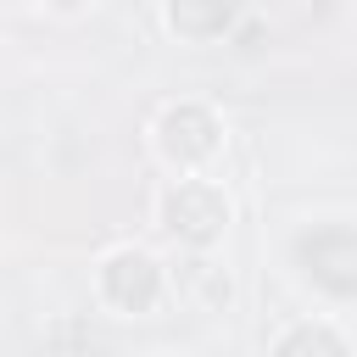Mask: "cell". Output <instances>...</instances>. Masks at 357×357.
Masks as SVG:
<instances>
[{"instance_id": "cell-1", "label": "cell", "mask_w": 357, "mask_h": 357, "mask_svg": "<svg viewBox=\"0 0 357 357\" xmlns=\"http://www.w3.org/2000/svg\"><path fill=\"white\" fill-rule=\"evenodd\" d=\"M95 290H100V301H106L112 312L145 318V312H156L162 296H167V268H162L145 245H117V251L100 257Z\"/></svg>"}, {"instance_id": "cell-2", "label": "cell", "mask_w": 357, "mask_h": 357, "mask_svg": "<svg viewBox=\"0 0 357 357\" xmlns=\"http://www.w3.org/2000/svg\"><path fill=\"white\" fill-rule=\"evenodd\" d=\"M162 229H167L173 240L206 251V245L223 240V229H229V195H223L212 178L184 173V178H173V184L162 190Z\"/></svg>"}, {"instance_id": "cell-3", "label": "cell", "mask_w": 357, "mask_h": 357, "mask_svg": "<svg viewBox=\"0 0 357 357\" xmlns=\"http://www.w3.org/2000/svg\"><path fill=\"white\" fill-rule=\"evenodd\" d=\"M151 139H156V156H162L167 167L195 173V167H206V162L223 151V123H218V112L201 106V100H173V106H162Z\"/></svg>"}, {"instance_id": "cell-4", "label": "cell", "mask_w": 357, "mask_h": 357, "mask_svg": "<svg viewBox=\"0 0 357 357\" xmlns=\"http://www.w3.org/2000/svg\"><path fill=\"white\" fill-rule=\"evenodd\" d=\"M229 22H234V0H167V28L190 45L223 39Z\"/></svg>"}, {"instance_id": "cell-5", "label": "cell", "mask_w": 357, "mask_h": 357, "mask_svg": "<svg viewBox=\"0 0 357 357\" xmlns=\"http://www.w3.org/2000/svg\"><path fill=\"white\" fill-rule=\"evenodd\" d=\"M273 357H351V351H346V340H340L335 324L301 318V324H290V329L273 340Z\"/></svg>"}, {"instance_id": "cell-6", "label": "cell", "mask_w": 357, "mask_h": 357, "mask_svg": "<svg viewBox=\"0 0 357 357\" xmlns=\"http://www.w3.org/2000/svg\"><path fill=\"white\" fill-rule=\"evenodd\" d=\"M45 6H50V11H78L84 0H45Z\"/></svg>"}]
</instances>
